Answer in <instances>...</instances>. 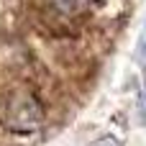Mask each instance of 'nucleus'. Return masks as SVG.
Instances as JSON below:
<instances>
[{
	"mask_svg": "<svg viewBox=\"0 0 146 146\" xmlns=\"http://www.w3.org/2000/svg\"><path fill=\"white\" fill-rule=\"evenodd\" d=\"M46 118L44 103L38 100V95L28 87H18L8 95L5 105H3V126L13 133H31L36 131Z\"/></svg>",
	"mask_w": 146,
	"mask_h": 146,
	"instance_id": "nucleus-1",
	"label": "nucleus"
},
{
	"mask_svg": "<svg viewBox=\"0 0 146 146\" xmlns=\"http://www.w3.org/2000/svg\"><path fill=\"white\" fill-rule=\"evenodd\" d=\"M51 10L64 18V21H77L82 18L90 8H92V0H49Z\"/></svg>",
	"mask_w": 146,
	"mask_h": 146,
	"instance_id": "nucleus-2",
	"label": "nucleus"
},
{
	"mask_svg": "<svg viewBox=\"0 0 146 146\" xmlns=\"http://www.w3.org/2000/svg\"><path fill=\"white\" fill-rule=\"evenodd\" d=\"M144 44H146V33H144Z\"/></svg>",
	"mask_w": 146,
	"mask_h": 146,
	"instance_id": "nucleus-3",
	"label": "nucleus"
}]
</instances>
